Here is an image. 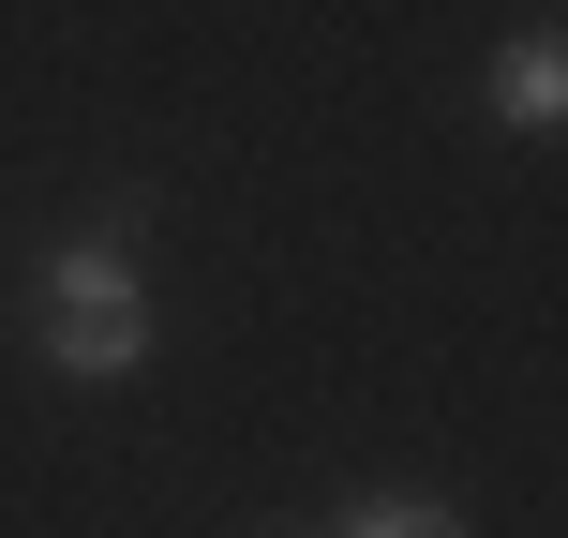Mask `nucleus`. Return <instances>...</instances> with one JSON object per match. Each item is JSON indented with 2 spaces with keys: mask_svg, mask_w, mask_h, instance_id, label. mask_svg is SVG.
Masks as SVG:
<instances>
[{
  "mask_svg": "<svg viewBox=\"0 0 568 538\" xmlns=\"http://www.w3.org/2000/svg\"><path fill=\"white\" fill-rule=\"evenodd\" d=\"M494 120H509V135H554L568 120V45L554 30H524V45L494 60Z\"/></svg>",
  "mask_w": 568,
  "mask_h": 538,
  "instance_id": "nucleus-2",
  "label": "nucleus"
},
{
  "mask_svg": "<svg viewBox=\"0 0 568 538\" xmlns=\"http://www.w3.org/2000/svg\"><path fill=\"white\" fill-rule=\"evenodd\" d=\"M45 359L60 374H135L150 359V300H135V255H120V240H60V270H45Z\"/></svg>",
  "mask_w": 568,
  "mask_h": 538,
  "instance_id": "nucleus-1",
  "label": "nucleus"
},
{
  "mask_svg": "<svg viewBox=\"0 0 568 538\" xmlns=\"http://www.w3.org/2000/svg\"><path fill=\"white\" fill-rule=\"evenodd\" d=\"M329 538H464V509H449V494H359Z\"/></svg>",
  "mask_w": 568,
  "mask_h": 538,
  "instance_id": "nucleus-3",
  "label": "nucleus"
}]
</instances>
